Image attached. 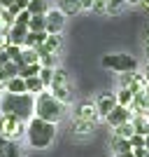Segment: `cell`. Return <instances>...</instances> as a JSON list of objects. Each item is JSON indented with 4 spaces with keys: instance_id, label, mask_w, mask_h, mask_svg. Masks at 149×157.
<instances>
[{
    "instance_id": "obj_1",
    "label": "cell",
    "mask_w": 149,
    "mask_h": 157,
    "mask_svg": "<svg viewBox=\"0 0 149 157\" xmlns=\"http://www.w3.org/2000/svg\"><path fill=\"white\" fill-rule=\"evenodd\" d=\"M0 115H9L21 122L35 117V96L33 94H7L2 92L0 98Z\"/></svg>"
},
{
    "instance_id": "obj_2",
    "label": "cell",
    "mask_w": 149,
    "mask_h": 157,
    "mask_svg": "<svg viewBox=\"0 0 149 157\" xmlns=\"http://www.w3.org/2000/svg\"><path fill=\"white\" fill-rule=\"evenodd\" d=\"M56 134H59V124L54 122H44L40 117H30L26 122V141L35 150H47L56 141Z\"/></svg>"
},
{
    "instance_id": "obj_3",
    "label": "cell",
    "mask_w": 149,
    "mask_h": 157,
    "mask_svg": "<svg viewBox=\"0 0 149 157\" xmlns=\"http://www.w3.org/2000/svg\"><path fill=\"white\" fill-rule=\"evenodd\" d=\"M65 115H68V105L61 103L59 98H54L49 92H42L35 96V117L59 124Z\"/></svg>"
},
{
    "instance_id": "obj_4",
    "label": "cell",
    "mask_w": 149,
    "mask_h": 157,
    "mask_svg": "<svg viewBox=\"0 0 149 157\" xmlns=\"http://www.w3.org/2000/svg\"><path fill=\"white\" fill-rule=\"evenodd\" d=\"M100 66L107 68L112 73H135L137 71V59L135 56H130V54H123V52H114V54H105L103 59H100Z\"/></svg>"
},
{
    "instance_id": "obj_5",
    "label": "cell",
    "mask_w": 149,
    "mask_h": 157,
    "mask_svg": "<svg viewBox=\"0 0 149 157\" xmlns=\"http://www.w3.org/2000/svg\"><path fill=\"white\" fill-rule=\"evenodd\" d=\"M47 92L51 94L54 98H59L61 103H70L72 98V87H70V80H68V73L63 68H54V75H51V85Z\"/></svg>"
},
{
    "instance_id": "obj_6",
    "label": "cell",
    "mask_w": 149,
    "mask_h": 157,
    "mask_svg": "<svg viewBox=\"0 0 149 157\" xmlns=\"http://www.w3.org/2000/svg\"><path fill=\"white\" fill-rule=\"evenodd\" d=\"M0 136L19 143L21 138H26V122L9 117V115H0Z\"/></svg>"
},
{
    "instance_id": "obj_7",
    "label": "cell",
    "mask_w": 149,
    "mask_h": 157,
    "mask_svg": "<svg viewBox=\"0 0 149 157\" xmlns=\"http://www.w3.org/2000/svg\"><path fill=\"white\" fill-rule=\"evenodd\" d=\"M65 17L63 12H61L59 7H51L49 12L44 14V33H49V35H61L65 28Z\"/></svg>"
},
{
    "instance_id": "obj_8",
    "label": "cell",
    "mask_w": 149,
    "mask_h": 157,
    "mask_svg": "<svg viewBox=\"0 0 149 157\" xmlns=\"http://www.w3.org/2000/svg\"><path fill=\"white\" fill-rule=\"evenodd\" d=\"M72 117L75 120H86V122H96L100 120L96 110V101H79L75 108H72Z\"/></svg>"
},
{
    "instance_id": "obj_9",
    "label": "cell",
    "mask_w": 149,
    "mask_h": 157,
    "mask_svg": "<svg viewBox=\"0 0 149 157\" xmlns=\"http://www.w3.org/2000/svg\"><path fill=\"white\" fill-rule=\"evenodd\" d=\"M114 108H117V96H114V92L100 94V96L96 98V110H98V115H100V120H105Z\"/></svg>"
},
{
    "instance_id": "obj_10",
    "label": "cell",
    "mask_w": 149,
    "mask_h": 157,
    "mask_svg": "<svg viewBox=\"0 0 149 157\" xmlns=\"http://www.w3.org/2000/svg\"><path fill=\"white\" fill-rule=\"evenodd\" d=\"M28 38V26H19V24H12L7 28V45L14 47H23Z\"/></svg>"
},
{
    "instance_id": "obj_11",
    "label": "cell",
    "mask_w": 149,
    "mask_h": 157,
    "mask_svg": "<svg viewBox=\"0 0 149 157\" xmlns=\"http://www.w3.org/2000/svg\"><path fill=\"white\" fill-rule=\"evenodd\" d=\"M130 117H133V113H130V108H123V105H117L114 110L105 117V122L114 129V127H119V124H123V122H130Z\"/></svg>"
},
{
    "instance_id": "obj_12",
    "label": "cell",
    "mask_w": 149,
    "mask_h": 157,
    "mask_svg": "<svg viewBox=\"0 0 149 157\" xmlns=\"http://www.w3.org/2000/svg\"><path fill=\"white\" fill-rule=\"evenodd\" d=\"M72 136L75 138H86L93 134V129H96V122H86V120H75L72 122Z\"/></svg>"
},
{
    "instance_id": "obj_13",
    "label": "cell",
    "mask_w": 149,
    "mask_h": 157,
    "mask_svg": "<svg viewBox=\"0 0 149 157\" xmlns=\"http://www.w3.org/2000/svg\"><path fill=\"white\" fill-rule=\"evenodd\" d=\"M0 157H23V150H21L19 143L0 136Z\"/></svg>"
},
{
    "instance_id": "obj_14",
    "label": "cell",
    "mask_w": 149,
    "mask_h": 157,
    "mask_svg": "<svg viewBox=\"0 0 149 157\" xmlns=\"http://www.w3.org/2000/svg\"><path fill=\"white\" fill-rule=\"evenodd\" d=\"M2 92H7V94H28L26 92V80L23 78H9V80H5V85H2Z\"/></svg>"
},
{
    "instance_id": "obj_15",
    "label": "cell",
    "mask_w": 149,
    "mask_h": 157,
    "mask_svg": "<svg viewBox=\"0 0 149 157\" xmlns=\"http://www.w3.org/2000/svg\"><path fill=\"white\" fill-rule=\"evenodd\" d=\"M61 45H63L61 35H49V33H47V38H44V42H42V47H40V49H35V52H51V54H59Z\"/></svg>"
},
{
    "instance_id": "obj_16",
    "label": "cell",
    "mask_w": 149,
    "mask_h": 157,
    "mask_svg": "<svg viewBox=\"0 0 149 157\" xmlns=\"http://www.w3.org/2000/svg\"><path fill=\"white\" fill-rule=\"evenodd\" d=\"M49 10H51V7H49V0H30L28 7H26V12L30 14V17H44Z\"/></svg>"
},
{
    "instance_id": "obj_17",
    "label": "cell",
    "mask_w": 149,
    "mask_h": 157,
    "mask_svg": "<svg viewBox=\"0 0 149 157\" xmlns=\"http://www.w3.org/2000/svg\"><path fill=\"white\" fill-rule=\"evenodd\" d=\"M114 96H117V105H123V108H130V103H133L135 94H133V89H128V87H119L117 92H114Z\"/></svg>"
},
{
    "instance_id": "obj_18",
    "label": "cell",
    "mask_w": 149,
    "mask_h": 157,
    "mask_svg": "<svg viewBox=\"0 0 149 157\" xmlns=\"http://www.w3.org/2000/svg\"><path fill=\"white\" fill-rule=\"evenodd\" d=\"M59 10L65 17H75V14L82 10V2H79V0H59Z\"/></svg>"
},
{
    "instance_id": "obj_19",
    "label": "cell",
    "mask_w": 149,
    "mask_h": 157,
    "mask_svg": "<svg viewBox=\"0 0 149 157\" xmlns=\"http://www.w3.org/2000/svg\"><path fill=\"white\" fill-rule=\"evenodd\" d=\"M37 56H40L37 63L42 66V68H49V71L59 68V54H51V52H37Z\"/></svg>"
},
{
    "instance_id": "obj_20",
    "label": "cell",
    "mask_w": 149,
    "mask_h": 157,
    "mask_svg": "<svg viewBox=\"0 0 149 157\" xmlns=\"http://www.w3.org/2000/svg\"><path fill=\"white\" fill-rule=\"evenodd\" d=\"M26 92L33 94V96H37V94L47 92V89H44V85H42V80L35 75V78H26Z\"/></svg>"
},
{
    "instance_id": "obj_21",
    "label": "cell",
    "mask_w": 149,
    "mask_h": 157,
    "mask_svg": "<svg viewBox=\"0 0 149 157\" xmlns=\"http://www.w3.org/2000/svg\"><path fill=\"white\" fill-rule=\"evenodd\" d=\"M112 150H114V155H123V152H130L133 148H130V141H128V138L112 136Z\"/></svg>"
},
{
    "instance_id": "obj_22",
    "label": "cell",
    "mask_w": 149,
    "mask_h": 157,
    "mask_svg": "<svg viewBox=\"0 0 149 157\" xmlns=\"http://www.w3.org/2000/svg\"><path fill=\"white\" fill-rule=\"evenodd\" d=\"M40 56L35 49H28V47H21V61H19V68L21 66H30V63H37Z\"/></svg>"
},
{
    "instance_id": "obj_23",
    "label": "cell",
    "mask_w": 149,
    "mask_h": 157,
    "mask_svg": "<svg viewBox=\"0 0 149 157\" xmlns=\"http://www.w3.org/2000/svg\"><path fill=\"white\" fill-rule=\"evenodd\" d=\"M133 134H135V129H133L130 122H123V124H119V127L112 129V136H117V138H130Z\"/></svg>"
},
{
    "instance_id": "obj_24",
    "label": "cell",
    "mask_w": 149,
    "mask_h": 157,
    "mask_svg": "<svg viewBox=\"0 0 149 157\" xmlns=\"http://www.w3.org/2000/svg\"><path fill=\"white\" fill-rule=\"evenodd\" d=\"M28 31L30 33H44V17H30Z\"/></svg>"
},
{
    "instance_id": "obj_25",
    "label": "cell",
    "mask_w": 149,
    "mask_h": 157,
    "mask_svg": "<svg viewBox=\"0 0 149 157\" xmlns=\"http://www.w3.org/2000/svg\"><path fill=\"white\" fill-rule=\"evenodd\" d=\"M0 71H2V75H5V80H9V78H16V75H19V66L14 63V61H7V63L2 66Z\"/></svg>"
},
{
    "instance_id": "obj_26",
    "label": "cell",
    "mask_w": 149,
    "mask_h": 157,
    "mask_svg": "<svg viewBox=\"0 0 149 157\" xmlns=\"http://www.w3.org/2000/svg\"><path fill=\"white\" fill-rule=\"evenodd\" d=\"M123 7H128L126 0H107V14H119L123 12Z\"/></svg>"
},
{
    "instance_id": "obj_27",
    "label": "cell",
    "mask_w": 149,
    "mask_h": 157,
    "mask_svg": "<svg viewBox=\"0 0 149 157\" xmlns=\"http://www.w3.org/2000/svg\"><path fill=\"white\" fill-rule=\"evenodd\" d=\"M51 75H54V71H49V68H42V71H40V75H37V78L42 80L44 89H49V85H51Z\"/></svg>"
},
{
    "instance_id": "obj_28",
    "label": "cell",
    "mask_w": 149,
    "mask_h": 157,
    "mask_svg": "<svg viewBox=\"0 0 149 157\" xmlns=\"http://www.w3.org/2000/svg\"><path fill=\"white\" fill-rule=\"evenodd\" d=\"M91 12H98V14H107V0H96L91 5Z\"/></svg>"
},
{
    "instance_id": "obj_29",
    "label": "cell",
    "mask_w": 149,
    "mask_h": 157,
    "mask_svg": "<svg viewBox=\"0 0 149 157\" xmlns=\"http://www.w3.org/2000/svg\"><path fill=\"white\" fill-rule=\"evenodd\" d=\"M28 21H30V14L23 10V12H19L16 17H14V24H19V26H28Z\"/></svg>"
},
{
    "instance_id": "obj_30",
    "label": "cell",
    "mask_w": 149,
    "mask_h": 157,
    "mask_svg": "<svg viewBox=\"0 0 149 157\" xmlns=\"http://www.w3.org/2000/svg\"><path fill=\"white\" fill-rule=\"evenodd\" d=\"M128 141H130V148H144V136L142 134H133Z\"/></svg>"
},
{
    "instance_id": "obj_31",
    "label": "cell",
    "mask_w": 149,
    "mask_h": 157,
    "mask_svg": "<svg viewBox=\"0 0 149 157\" xmlns=\"http://www.w3.org/2000/svg\"><path fill=\"white\" fill-rule=\"evenodd\" d=\"M28 2H30V0H12V5L16 7L19 12H23V10H26V7H28Z\"/></svg>"
},
{
    "instance_id": "obj_32",
    "label": "cell",
    "mask_w": 149,
    "mask_h": 157,
    "mask_svg": "<svg viewBox=\"0 0 149 157\" xmlns=\"http://www.w3.org/2000/svg\"><path fill=\"white\" fill-rule=\"evenodd\" d=\"M7 61H9V56H7V49H5V47H0V68H2Z\"/></svg>"
},
{
    "instance_id": "obj_33",
    "label": "cell",
    "mask_w": 149,
    "mask_h": 157,
    "mask_svg": "<svg viewBox=\"0 0 149 157\" xmlns=\"http://www.w3.org/2000/svg\"><path fill=\"white\" fill-rule=\"evenodd\" d=\"M82 2V10H91V5L96 2V0H79Z\"/></svg>"
},
{
    "instance_id": "obj_34",
    "label": "cell",
    "mask_w": 149,
    "mask_h": 157,
    "mask_svg": "<svg viewBox=\"0 0 149 157\" xmlns=\"http://www.w3.org/2000/svg\"><path fill=\"white\" fill-rule=\"evenodd\" d=\"M140 7H142V10H149V0H140Z\"/></svg>"
},
{
    "instance_id": "obj_35",
    "label": "cell",
    "mask_w": 149,
    "mask_h": 157,
    "mask_svg": "<svg viewBox=\"0 0 149 157\" xmlns=\"http://www.w3.org/2000/svg\"><path fill=\"white\" fill-rule=\"evenodd\" d=\"M2 85H5V75H2V71H0V89H2Z\"/></svg>"
},
{
    "instance_id": "obj_36",
    "label": "cell",
    "mask_w": 149,
    "mask_h": 157,
    "mask_svg": "<svg viewBox=\"0 0 149 157\" xmlns=\"http://www.w3.org/2000/svg\"><path fill=\"white\" fill-rule=\"evenodd\" d=\"M126 5H140V0H126Z\"/></svg>"
},
{
    "instance_id": "obj_37",
    "label": "cell",
    "mask_w": 149,
    "mask_h": 157,
    "mask_svg": "<svg viewBox=\"0 0 149 157\" xmlns=\"http://www.w3.org/2000/svg\"><path fill=\"white\" fill-rule=\"evenodd\" d=\"M144 148H147V152H149V136H144Z\"/></svg>"
},
{
    "instance_id": "obj_38",
    "label": "cell",
    "mask_w": 149,
    "mask_h": 157,
    "mask_svg": "<svg viewBox=\"0 0 149 157\" xmlns=\"http://www.w3.org/2000/svg\"><path fill=\"white\" fill-rule=\"evenodd\" d=\"M114 157H133V152H123V155H114Z\"/></svg>"
},
{
    "instance_id": "obj_39",
    "label": "cell",
    "mask_w": 149,
    "mask_h": 157,
    "mask_svg": "<svg viewBox=\"0 0 149 157\" xmlns=\"http://www.w3.org/2000/svg\"><path fill=\"white\" fill-rule=\"evenodd\" d=\"M144 42H147V49H149V31H147V38H144Z\"/></svg>"
},
{
    "instance_id": "obj_40",
    "label": "cell",
    "mask_w": 149,
    "mask_h": 157,
    "mask_svg": "<svg viewBox=\"0 0 149 157\" xmlns=\"http://www.w3.org/2000/svg\"><path fill=\"white\" fill-rule=\"evenodd\" d=\"M144 136H149V122H147V134H144Z\"/></svg>"
},
{
    "instance_id": "obj_41",
    "label": "cell",
    "mask_w": 149,
    "mask_h": 157,
    "mask_svg": "<svg viewBox=\"0 0 149 157\" xmlns=\"http://www.w3.org/2000/svg\"><path fill=\"white\" fill-rule=\"evenodd\" d=\"M0 98H2V89H0Z\"/></svg>"
},
{
    "instance_id": "obj_42",
    "label": "cell",
    "mask_w": 149,
    "mask_h": 157,
    "mask_svg": "<svg viewBox=\"0 0 149 157\" xmlns=\"http://www.w3.org/2000/svg\"><path fill=\"white\" fill-rule=\"evenodd\" d=\"M147 157H149V152H147Z\"/></svg>"
}]
</instances>
